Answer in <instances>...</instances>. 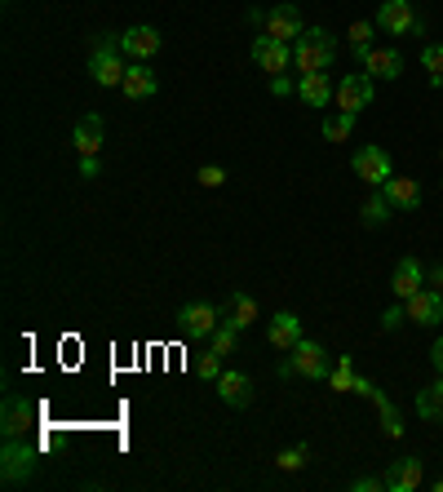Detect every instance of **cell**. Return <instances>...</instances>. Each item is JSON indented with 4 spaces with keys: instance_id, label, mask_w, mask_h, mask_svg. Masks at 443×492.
I'll use <instances>...</instances> for the list:
<instances>
[{
    "instance_id": "1",
    "label": "cell",
    "mask_w": 443,
    "mask_h": 492,
    "mask_svg": "<svg viewBox=\"0 0 443 492\" xmlns=\"http://www.w3.org/2000/svg\"><path fill=\"white\" fill-rule=\"evenodd\" d=\"M124 71H129V54L120 50V36H98L94 54H89V76L107 89L124 85Z\"/></svg>"
},
{
    "instance_id": "2",
    "label": "cell",
    "mask_w": 443,
    "mask_h": 492,
    "mask_svg": "<svg viewBox=\"0 0 443 492\" xmlns=\"http://www.w3.org/2000/svg\"><path fill=\"white\" fill-rule=\"evenodd\" d=\"M332 58H337V41L324 27H311L293 41V67L297 71H329Z\"/></svg>"
},
{
    "instance_id": "3",
    "label": "cell",
    "mask_w": 443,
    "mask_h": 492,
    "mask_svg": "<svg viewBox=\"0 0 443 492\" xmlns=\"http://www.w3.org/2000/svg\"><path fill=\"white\" fill-rule=\"evenodd\" d=\"M279 373H284V378H306V382H315V378H329V351H324L320 342L302 337V342H297V346L284 355Z\"/></svg>"
},
{
    "instance_id": "4",
    "label": "cell",
    "mask_w": 443,
    "mask_h": 492,
    "mask_svg": "<svg viewBox=\"0 0 443 492\" xmlns=\"http://www.w3.org/2000/svg\"><path fill=\"white\" fill-rule=\"evenodd\" d=\"M36 475V448L27 439H9L0 452V479L5 484H27Z\"/></svg>"
},
{
    "instance_id": "5",
    "label": "cell",
    "mask_w": 443,
    "mask_h": 492,
    "mask_svg": "<svg viewBox=\"0 0 443 492\" xmlns=\"http://www.w3.org/2000/svg\"><path fill=\"white\" fill-rule=\"evenodd\" d=\"M177 324L186 337H195V342H209L222 324V311L218 306H209V302H191V306H182L177 311Z\"/></svg>"
},
{
    "instance_id": "6",
    "label": "cell",
    "mask_w": 443,
    "mask_h": 492,
    "mask_svg": "<svg viewBox=\"0 0 443 492\" xmlns=\"http://www.w3.org/2000/svg\"><path fill=\"white\" fill-rule=\"evenodd\" d=\"M350 169H355V178H359V182H368V187H386L390 178H394L390 156L382 151V147H359V151H355V160H350Z\"/></svg>"
},
{
    "instance_id": "7",
    "label": "cell",
    "mask_w": 443,
    "mask_h": 492,
    "mask_svg": "<svg viewBox=\"0 0 443 492\" xmlns=\"http://www.w3.org/2000/svg\"><path fill=\"white\" fill-rule=\"evenodd\" d=\"M382 32L390 36H412V32H421V23H417V14H412V0H382V9H377V18H373Z\"/></svg>"
},
{
    "instance_id": "8",
    "label": "cell",
    "mask_w": 443,
    "mask_h": 492,
    "mask_svg": "<svg viewBox=\"0 0 443 492\" xmlns=\"http://www.w3.org/2000/svg\"><path fill=\"white\" fill-rule=\"evenodd\" d=\"M337 107L350 111V115H359L364 107H373V76L368 71H355V76H346L341 85H337Z\"/></svg>"
},
{
    "instance_id": "9",
    "label": "cell",
    "mask_w": 443,
    "mask_h": 492,
    "mask_svg": "<svg viewBox=\"0 0 443 492\" xmlns=\"http://www.w3.org/2000/svg\"><path fill=\"white\" fill-rule=\"evenodd\" d=\"M160 45H165V36L156 32V27H129L124 36H120V50L129 54V62H147V58L160 54Z\"/></svg>"
},
{
    "instance_id": "10",
    "label": "cell",
    "mask_w": 443,
    "mask_h": 492,
    "mask_svg": "<svg viewBox=\"0 0 443 492\" xmlns=\"http://www.w3.org/2000/svg\"><path fill=\"white\" fill-rule=\"evenodd\" d=\"M249 54H253V62H258L262 71H271V76H284L288 62H293V50H288L284 41H276V36H258Z\"/></svg>"
},
{
    "instance_id": "11",
    "label": "cell",
    "mask_w": 443,
    "mask_h": 492,
    "mask_svg": "<svg viewBox=\"0 0 443 492\" xmlns=\"http://www.w3.org/2000/svg\"><path fill=\"white\" fill-rule=\"evenodd\" d=\"M302 32H306V27H302V9H297V5L284 0V5H276V9L267 14V36H276V41H284V45L297 41Z\"/></svg>"
},
{
    "instance_id": "12",
    "label": "cell",
    "mask_w": 443,
    "mask_h": 492,
    "mask_svg": "<svg viewBox=\"0 0 443 492\" xmlns=\"http://www.w3.org/2000/svg\"><path fill=\"white\" fill-rule=\"evenodd\" d=\"M5 439H23L32 426H36V404H27V399H18V395H9L5 399Z\"/></svg>"
},
{
    "instance_id": "13",
    "label": "cell",
    "mask_w": 443,
    "mask_h": 492,
    "mask_svg": "<svg viewBox=\"0 0 443 492\" xmlns=\"http://www.w3.org/2000/svg\"><path fill=\"white\" fill-rule=\"evenodd\" d=\"M332 94H337V85L329 80V71H302V80H297V98H302L306 107H329Z\"/></svg>"
},
{
    "instance_id": "14",
    "label": "cell",
    "mask_w": 443,
    "mask_h": 492,
    "mask_svg": "<svg viewBox=\"0 0 443 492\" xmlns=\"http://www.w3.org/2000/svg\"><path fill=\"white\" fill-rule=\"evenodd\" d=\"M403 306H408V320H412V324H426V328H430V324H439V320H443V293H435V288H421V293H412Z\"/></svg>"
},
{
    "instance_id": "15",
    "label": "cell",
    "mask_w": 443,
    "mask_h": 492,
    "mask_svg": "<svg viewBox=\"0 0 443 492\" xmlns=\"http://www.w3.org/2000/svg\"><path fill=\"white\" fill-rule=\"evenodd\" d=\"M421 475H426L421 457H399V461H390L386 488L390 492H412V488H421Z\"/></svg>"
},
{
    "instance_id": "16",
    "label": "cell",
    "mask_w": 443,
    "mask_h": 492,
    "mask_svg": "<svg viewBox=\"0 0 443 492\" xmlns=\"http://www.w3.org/2000/svg\"><path fill=\"white\" fill-rule=\"evenodd\" d=\"M213 386H218L226 408H249V404H253V378H249V373H222Z\"/></svg>"
},
{
    "instance_id": "17",
    "label": "cell",
    "mask_w": 443,
    "mask_h": 492,
    "mask_svg": "<svg viewBox=\"0 0 443 492\" xmlns=\"http://www.w3.org/2000/svg\"><path fill=\"white\" fill-rule=\"evenodd\" d=\"M124 98H156V89H160V80H156V71L147 67V62H129V71H124Z\"/></svg>"
},
{
    "instance_id": "18",
    "label": "cell",
    "mask_w": 443,
    "mask_h": 492,
    "mask_svg": "<svg viewBox=\"0 0 443 492\" xmlns=\"http://www.w3.org/2000/svg\"><path fill=\"white\" fill-rule=\"evenodd\" d=\"M267 342H271L276 351H293V346L302 342V315H293V311H279L276 320L267 324Z\"/></svg>"
},
{
    "instance_id": "19",
    "label": "cell",
    "mask_w": 443,
    "mask_h": 492,
    "mask_svg": "<svg viewBox=\"0 0 443 492\" xmlns=\"http://www.w3.org/2000/svg\"><path fill=\"white\" fill-rule=\"evenodd\" d=\"M390 288H394V297H399V302H408L412 293H421V288H426V271L417 267V258H403V262L394 267Z\"/></svg>"
},
{
    "instance_id": "20",
    "label": "cell",
    "mask_w": 443,
    "mask_h": 492,
    "mask_svg": "<svg viewBox=\"0 0 443 492\" xmlns=\"http://www.w3.org/2000/svg\"><path fill=\"white\" fill-rule=\"evenodd\" d=\"M222 324H231V328H253L258 324V297L253 293H235L231 302H226V315H222Z\"/></svg>"
},
{
    "instance_id": "21",
    "label": "cell",
    "mask_w": 443,
    "mask_h": 492,
    "mask_svg": "<svg viewBox=\"0 0 443 492\" xmlns=\"http://www.w3.org/2000/svg\"><path fill=\"white\" fill-rule=\"evenodd\" d=\"M364 67H368L373 80H399V76H403V58L394 54V50H368V54H364Z\"/></svg>"
},
{
    "instance_id": "22",
    "label": "cell",
    "mask_w": 443,
    "mask_h": 492,
    "mask_svg": "<svg viewBox=\"0 0 443 492\" xmlns=\"http://www.w3.org/2000/svg\"><path fill=\"white\" fill-rule=\"evenodd\" d=\"M382 191H386V200L394 209H417L421 205V182L417 178H390Z\"/></svg>"
},
{
    "instance_id": "23",
    "label": "cell",
    "mask_w": 443,
    "mask_h": 492,
    "mask_svg": "<svg viewBox=\"0 0 443 492\" xmlns=\"http://www.w3.org/2000/svg\"><path fill=\"white\" fill-rule=\"evenodd\" d=\"M71 142H76L80 156H98V147H103V115H85V120L76 124Z\"/></svg>"
},
{
    "instance_id": "24",
    "label": "cell",
    "mask_w": 443,
    "mask_h": 492,
    "mask_svg": "<svg viewBox=\"0 0 443 492\" xmlns=\"http://www.w3.org/2000/svg\"><path fill=\"white\" fill-rule=\"evenodd\" d=\"M417 413L426 417V422H443V373L435 386H426V390H417Z\"/></svg>"
},
{
    "instance_id": "25",
    "label": "cell",
    "mask_w": 443,
    "mask_h": 492,
    "mask_svg": "<svg viewBox=\"0 0 443 492\" xmlns=\"http://www.w3.org/2000/svg\"><path fill=\"white\" fill-rule=\"evenodd\" d=\"M390 209H394V205L386 200V191H382V187H373V196L364 200L359 218H364V226H382V222H390Z\"/></svg>"
},
{
    "instance_id": "26",
    "label": "cell",
    "mask_w": 443,
    "mask_h": 492,
    "mask_svg": "<svg viewBox=\"0 0 443 492\" xmlns=\"http://www.w3.org/2000/svg\"><path fill=\"white\" fill-rule=\"evenodd\" d=\"M373 32H377V23H368V18H364V23H355V27L346 32V45H350V54L359 58V62H364V54L373 50Z\"/></svg>"
},
{
    "instance_id": "27",
    "label": "cell",
    "mask_w": 443,
    "mask_h": 492,
    "mask_svg": "<svg viewBox=\"0 0 443 492\" xmlns=\"http://www.w3.org/2000/svg\"><path fill=\"white\" fill-rule=\"evenodd\" d=\"M368 399H373V404H377V413H382V431H386V439L403 435V422H399V413H394V404H390L386 395H382V390H373Z\"/></svg>"
},
{
    "instance_id": "28",
    "label": "cell",
    "mask_w": 443,
    "mask_h": 492,
    "mask_svg": "<svg viewBox=\"0 0 443 492\" xmlns=\"http://www.w3.org/2000/svg\"><path fill=\"white\" fill-rule=\"evenodd\" d=\"M355 382H359V373H355L350 355H341V360H337V369H329V386L346 395V390H355Z\"/></svg>"
},
{
    "instance_id": "29",
    "label": "cell",
    "mask_w": 443,
    "mask_h": 492,
    "mask_svg": "<svg viewBox=\"0 0 443 492\" xmlns=\"http://www.w3.org/2000/svg\"><path fill=\"white\" fill-rule=\"evenodd\" d=\"M350 133H355V115H350V111H337V115L324 120V138H329V142H346Z\"/></svg>"
},
{
    "instance_id": "30",
    "label": "cell",
    "mask_w": 443,
    "mask_h": 492,
    "mask_svg": "<svg viewBox=\"0 0 443 492\" xmlns=\"http://www.w3.org/2000/svg\"><path fill=\"white\" fill-rule=\"evenodd\" d=\"M306 461H311V448H306V443H293V448H284V452L276 457L279 470H302Z\"/></svg>"
},
{
    "instance_id": "31",
    "label": "cell",
    "mask_w": 443,
    "mask_h": 492,
    "mask_svg": "<svg viewBox=\"0 0 443 492\" xmlns=\"http://www.w3.org/2000/svg\"><path fill=\"white\" fill-rule=\"evenodd\" d=\"M421 67L430 71V80L443 89V45H426V50H421Z\"/></svg>"
},
{
    "instance_id": "32",
    "label": "cell",
    "mask_w": 443,
    "mask_h": 492,
    "mask_svg": "<svg viewBox=\"0 0 443 492\" xmlns=\"http://www.w3.org/2000/svg\"><path fill=\"white\" fill-rule=\"evenodd\" d=\"M235 333H240V328L218 324V333L209 337V351H218V355H235Z\"/></svg>"
},
{
    "instance_id": "33",
    "label": "cell",
    "mask_w": 443,
    "mask_h": 492,
    "mask_svg": "<svg viewBox=\"0 0 443 492\" xmlns=\"http://www.w3.org/2000/svg\"><path fill=\"white\" fill-rule=\"evenodd\" d=\"M195 373H200L204 382H218V378H222V355H218V351H204V355L195 360Z\"/></svg>"
},
{
    "instance_id": "34",
    "label": "cell",
    "mask_w": 443,
    "mask_h": 492,
    "mask_svg": "<svg viewBox=\"0 0 443 492\" xmlns=\"http://www.w3.org/2000/svg\"><path fill=\"white\" fill-rule=\"evenodd\" d=\"M222 182H226V169L222 164H204L200 169V187H222Z\"/></svg>"
},
{
    "instance_id": "35",
    "label": "cell",
    "mask_w": 443,
    "mask_h": 492,
    "mask_svg": "<svg viewBox=\"0 0 443 492\" xmlns=\"http://www.w3.org/2000/svg\"><path fill=\"white\" fill-rule=\"evenodd\" d=\"M350 488L355 492H377V488H386V475H359Z\"/></svg>"
},
{
    "instance_id": "36",
    "label": "cell",
    "mask_w": 443,
    "mask_h": 492,
    "mask_svg": "<svg viewBox=\"0 0 443 492\" xmlns=\"http://www.w3.org/2000/svg\"><path fill=\"white\" fill-rule=\"evenodd\" d=\"M403 320H408V306H390L386 315H382V328H386V333H394Z\"/></svg>"
},
{
    "instance_id": "37",
    "label": "cell",
    "mask_w": 443,
    "mask_h": 492,
    "mask_svg": "<svg viewBox=\"0 0 443 492\" xmlns=\"http://www.w3.org/2000/svg\"><path fill=\"white\" fill-rule=\"evenodd\" d=\"M267 89H271V94H276V98H284V94H293V89H297V85H293V80H288V76H271V80H267Z\"/></svg>"
},
{
    "instance_id": "38",
    "label": "cell",
    "mask_w": 443,
    "mask_h": 492,
    "mask_svg": "<svg viewBox=\"0 0 443 492\" xmlns=\"http://www.w3.org/2000/svg\"><path fill=\"white\" fill-rule=\"evenodd\" d=\"M80 178H98V156H80Z\"/></svg>"
},
{
    "instance_id": "39",
    "label": "cell",
    "mask_w": 443,
    "mask_h": 492,
    "mask_svg": "<svg viewBox=\"0 0 443 492\" xmlns=\"http://www.w3.org/2000/svg\"><path fill=\"white\" fill-rule=\"evenodd\" d=\"M430 360H435V369H439V373H443V337H439V342H435V351H430Z\"/></svg>"
},
{
    "instance_id": "40",
    "label": "cell",
    "mask_w": 443,
    "mask_h": 492,
    "mask_svg": "<svg viewBox=\"0 0 443 492\" xmlns=\"http://www.w3.org/2000/svg\"><path fill=\"white\" fill-rule=\"evenodd\" d=\"M426 279H430V284H435V293H443V267H435V271L426 275Z\"/></svg>"
},
{
    "instance_id": "41",
    "label": "cell",
    "mask_w": 443,
    "mask_h": 492,
    "mask_svg": "<svg viewBox=\"0 0 443 492\" xmlns=\"http://www.w3.org/2000/svg\"><path fill=\"white\" fill-rule=\"evenodd\" d=\"M435 492H443V475H439V479H435Z\"/></svg>"
},
{
    "instance_id": "42",
    "label": "cell",
    "mask_w": 443,
    "mask_h": 492,
    "mask_svg": "<svg viewBox=\"0 0 443 492\" xmlns=\"http://www.w3.org/2000/svg\"><path fill=\"white\" fill-rule=\"evenodd\" d=\"M439 160H443V151H439Z\"/></svg>"
}]
</instances>
